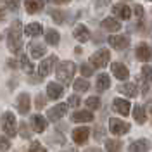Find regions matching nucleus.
<instances>
[{
  "label": "nucleus",
  "instance_id": "obj_31",
  "mask_svg": "<svg viewBox=\"0 0 152 152\" xmlns=\"http://www.w3.org/2000/svg\"><path fill=\"white\" fill-rule=\"evenodd\" d=\"M85 104H86V107H88L90 111H95V109L100 107V97H88Z\"/></svg>",
  "mask_w": 152,
  "mask_h": 152
},
{
  "label": "nucleus",
  "instance_id": "obj_41",
  "mask_svg": "<svg viewBox=\"0 0 152 152\" xmlns=\"http://www.w3.org/2000/svg\"><path fill=\"white\" fill-rule=\"evenodd\" d=\"M7 7H10V9H18L19 0H7Z\"/></svg>",
  "mask_w": 152,
  "mask_h": 152
},
{
  "label": "nucleus",
  "instance_id": "obj_28",
  "mask_svg": "<svg viewBox=\"0 0 152 152\" xmlns=\"http://www.w3.org/2000/svg\"><path fill=\"white\" fill-rule=\"evenodd\" d=\"M19 64H21V67H23V71H26V73H33V64H31V61H29L28 56L21 54V56H19Z\"/></svg>",
  "mask_w": 152,
  "mask_h": 152
},
{
  "label": "nucleus",
  "instance_id": "obj_30",
  "mask_svg": "<svg viewBox=\"0 0 152 152\" xmlns=\"http://www.w3.org/2000/svg\"><path fill=\"white\" fill-rule=\"evenodd\" d=\"M105 149H107V152H119L121 151V142L119 140H107V143H105Z\"/></svg>",
  "mask_w": 152,
  "mask_h": 152
},
{
  "label": "nucleus",
  "instance_id": "obj_5",
  "mask_svg": "<svg viewBox=\"0 0 152 152\" xmlns=\"http://www.w3.org/2000/svg\"><path fill=\"white\" fill-rule=\"evenodd\" d=\"M109 130L113 135H124V133L130 132V124L118 119V118H111L109 119Z\"/></svg>",
  "mask_w": 152,
  "mask_h": 152
},
{
  "label": "nucleus",
  "instance_id": "obj_2",
  "mask_svg": "<svg viewBox=\"0 0 152 152\" xmlns=\"http://www.w3.org/2000/svg\"><path fill=\"white\" fill-rule=\"evenodd\" d=\"M76 73V64L71 62V61H64V62H59V66L56 69L57 80L64 85H69L73 81V76Z\"/></svg>",
  "mask_w": 152,
  "mask_h": 152
},
{
  "label": "nucleus",
  "instance_id": "obj_9",
  "mask_svg": "<svg viewBox=\"0 0 152 152\" xmlns=\"http://www.w3.org/2000/svg\"><path fill=\"white\" fill-rule=\"evenodd\" d=\"M88 135H90L88 128H86V126H80V128L73 130V140H75L78 145H83V143H86V140H88Z\"/></svg>",
  "mask_w": 152,
  "mask_h": 152
},
{
  "label": "nucleus",
  "instance_id": "obj_40",
  "mask_svg": "<svg viewBox=\"0 0 152 152\" xmlns=\"http://www.w3.org/2000/svg\"><path fill=\"white\" fill-rule=\"evenodd\" d=\"M135 14H137V18H143V7L142 5H135Z\"/></svg>",
  "mask_w": 152,
  "mask_h": 152
},
{
  "label": "nucleus",
  "instance_id": "obj_15",
  "mask_svg": "<svg viewBox=\"0 0 152 152\" xmlns=\"http://www.w3.org/2000/svg\"><path fill=\"white\" fill-rule=\"evenodd\" d=\"M31 128H33L37 133L45 132V128H47V121H45V118L40 116V114H35V116L31 118Z\"/></svg>",
  "mask_w": 152,
  "mask_h": 152
},
{
  "label": "nucleus",
  "instance_id": "obj_33",
  "mask_svg": "<svg viewBox=\"0 0 152 152\" xmlns=\"http://www.w3.org/2000/svg\"><path fill=\"white\" fill-rule=\"evenodd\" d=\"M48 12H50V16L54 18V21H56V23H59V24H62V23H64V14H62L61 10L50 9V10H48Z\"/></svg>",
  "mask_w": 152,
  "mask_h": 152
},
{
  "label": "nucleus",
  "instance_id": "obj_36",
  "mask_svg": "<svg viewBox=\"0 0 152 152\" xmlns=\"http://www.w3.org/2000/svg\"><path fill=\"white\" fill-rule=\"evenodd\" d=\"M9 149H10V142H9V138H4V137L0 135V151L5 152V151H9Z\"/></svg>",
  "mask_w": 152,
  "mask_h": 152
},
{
  "label": "nucleus",
  "instance_id": "obj_39",
  "mask_svg": "<svg viewBox=\"0 0 152 152\" xmlns=\"http://www.w3.org/2000/svg\"><path fill=\"white\" fill-rule=\"evenodd\" d=\"M67 104L73 105V107H78V105H80V99H78L76 95H71V97H69V100H67Z\"/></svg>",
  "mask_w": 152,
  "mask_h": 152
},
{
  "label": "nucleus",
  "instance_id": "obj_20",
  "mask_svg": "<svg viewBox=\"0 0 152 152\" xmlns=\"http://www.w3.org/2000/svg\"><path fill=\"white\" fill-rule=\"evenodd\" d=\"M43 5H45V0H26L24 2V7L28 10L29 14H37L40 10L43 9Z\"/></svg>",
  "mask_w": 152,
  "mask_h": 152
},
{
  "label": "nucleus",
  "instance_id": "obj_35",
  "mask_svg": "<svg viewBox=\"0 0 152 152\" xmlns=\"http://www.w3.org/2000/svg\"><path fill=\"white\" fill-rule=\"evenodd\" d=\"M80 71H81V75L85 76V78H88V76L94 75V67L90 66V64H83V66L80 67Z\"/></svg>",
  "mask_w": 152,
  "mask_h": 152
},
{
  "label": "nucleus",
  "instance_id": "obj_3",
  "mask_svg": "<svg viewBox=\"0 0 152 152\" xmlns=\"http://www.w3.org/2000/svg\"><path fill=\"white\" fill-rule=\"evenodd\" d=\"M0 128L4 130L5 135L9 137H14L18 133V128H16V118L12 113H4L2 118H0Z\"/></svg>",
  "mask_w": 152,
  "mask_h": 152
},
{
  "label": "nucleus",
  "instance_id": "obj_42",
  "mask_svg": "<svg viewBox=\"0 0 152 152\" xmlns=\"http://www.w3.org/2000/svg\"><path fill=\"white\" fill-rule=\"evenodd\" d=\"M37 107H38V109H42V107H43V95H42V94L37 95Z\"/></svg>",
  "mask_w": 152,
  "mask_h": 152
},
{
  "label": "nucleus",
  "instance_id": "obj_43",
  "mask_svg": "<svg viewBox=\"0 0 152 152\" xmlns=\"http://www.w3.org/2000/svg\"><path fill=\"white\" fill-rule=\"evenodd\" d=\"M85 152H100V151H99L97 147H90V149H86Z\"/></svg>",
  "mask_w": 152,
  "mask_h": 152
},
{
  "label": "nucleus",
  "instance_id": "obj_21",
  "mask_svg": "<svg viewBox=\"0 0 152 152\" xmlns=\"http://www.w3.org/2000/svg\"><path fill=\"white\" fill-rule=\"evenodd\" d=\"M149 149H151V142H149V140H145V138H142V140L133 142L132 145H130V149H128V151H130V152H149Z\"/></svg>",
  "mask_w": 152,
  "mask_h": 152
},
{
  "label": "nucleus",
  "instance_id": "obj_46",
  "mask_svg": "<svg viewBox=\"0 0 152 152\" xmlns=\"http://www.w3.org/2000/svg\"><path fill=\"white\" fill-rule=\"evenodd\" d=\"M149 113L152 114V102H149Z\"/></svg>",
  "mask_w": 152,
  "mask_h": 152
},
{
  "label": "nucleus",
  "instance_id": "obj_19",
  "mask_svg": "<svg viewBox=\"0 0 152 152\" xmlns=\"http://www.w3.org/2000/svg\"><path fill=\"white\" fill-rule=\"evenodd\" d=\"M62 94H64V88L59 85V83H48V85H47V95H48V99L57 100V99H59Z\"/></svg>",
  "mask_w": 152,
  "mask_h": 152
},
{
  "label": "nucleus",
  "instance_id": "obj_23",
  "mask_svg": "<svg viewBox=\"0 0 152 152\" xmlns=\"http://www.w3.org/2000/svg\"><path fill=\"white\" fill-rule=\"evenodd\" d=\"M118 90H119L123 95H126V97H137V94H138L135 83H123V85H119Z\"/></svg>",
  "mask_w": 152,
  "mask_h": 152
},
{
  "label": "nucleus",
  "instance_id": "obj_12",
  "mask_svg": "<svg viewBox=\"0 0 152 152\" xmlns=\"http://www.w3.org/2000/svg\"><path fill=\"white\" fill-rule=\"evenodd\" d=\"M113 107H114V111H118L121 116H128L130 109H132V104L128 100H124V99H114Z\"/></svg>",
  "mask_w": 152,
  "mask_h": 152
},
{
  "label": "nucleus",
  "instance_id": "obj_14",
  "mask_svg": "<svg viewBox=\"0 0 152 152\" xmlns=\"http://www.w3.org/2000/svg\"><path fill=\"white\" fill-rule=\"evenodd\" d=\"M29 105H31V99L28 94H21L18 97V111L21 114H28Z\"/></svg>",
  "mask_w": 152,
  "mask_h": 152
},
{
  "label": "nucleus",
  "instance_id": "obj_6",
  "mask_svg": "<svg viewBox=\"0 0 152 152\" xmlns=\"http://www.w3.org/2000/svg\"><path fill=\"white\" fill-rule=\"evenodd\" d=\"M107 42L116 50H124V48L130 45V38L124 37V35H111V37L107 38Z\"/></svg>",
  "mask_w": 152,
  "mask_h": 152
},
{
  "label": "nucleus",
  "instance_id": "obj_37",
  "mask_svg": "<svg viewBox=\"0 0 152 152\" xmlns=\"http://www.w3.org/2000/svg\"><path fill=\"white\" fill-rule=\"evenodd\" d=\"M29 152H47V151H45V147L40 142H33L31 147H29Z\"/></svg>",
  "mask_w": 152,
  "mask_h": 152
},
{
  "label": "nucleus",
  "instance_id": "obj_13",
  "mask_svg": "<svg viewBox=\"0 0 152 152\" xmlns=\"http://www.w3.org/2000/svg\"><path fill=\"white\" fill-rule=\"evenodd\" d=\"M135 54H137V59H140L143 62H147V61H151L152 57V48L147 45V43H140L137 50H135Z\"/></svg>",
  "mask_w": 152,
  "mask_h": 152
},
{
  "label": "nucleus",
  "instance_id": "obj_8",
  "mask_svg": "<svg viewBox=\"0 0 152 152\" xmlns=\"http://www.w3.org/2000/svg\"><path fill=\"white\" fill-rule=\"evenodd\" d=\"M67 113V104H59L54 105L50 111H48V119L50 121H59L61 118H64Z\"/></svg>",
  "mask_w": 152,
  "mask_h": 152
},
{
  "label": "nucleus",
  "instance_id": "obj_29",
  "mask_svg": "<svg viewBox=\"0 0 152 152\" xmlns=\"http://www.w3.org/2000/svg\"><path fill=\"white\" fill-rule=\"evenodd\" d=\"M88 86H90V83L86 81L85 78H80V80H76L75 83H73V88H75L76 92H86Z\"/></svg>",
  "mask_w": 152,
  "mask_h": 152
},
{
  "label": "nucleus",
  "instance_id": "obj_4",
  "mask_svg": "<svg viewBox=\"0 0 152 152\" xmlns=\"http://www.w3.org/2000/svg\"><path fill=\"white\" fill-rule=\"evenodd\" d=\"M109 59H111L109 50L100 48V50H97L94 56L90 57V64H92L94 67H105L107 64H109Z\"/></svg>",
  "mask_w": 152,
  "mask_h": 152
},
{
  "label": "nucleus",
  "instance_id": "obj_27",
  "mask_svg": "<svg viewBox=\"0 0 152 152\" xmlns=\"http://www.w3.org/2000/svg\"><path fill=\"white\" fill-rule=\"evenodd\" d=\"M59 40H61L59 31H56V29H47L45 31V42H47L48 45H57Z\"/></svg>",
  "mask_w": 152,
  "mask_h": 152
},
{
  "label": "nucleus",
  "instance_id": "obj_26",
  "mask_svg": "<svg viewBox=\"0 0 152 152\" xmlns=\"http://www.w3.org/2000/svg\"><path fill=\"white\" fill-rule=\"evenodd\" d=\"M109 86H111V78L105 75V73L99 75V78H97V90L104 92V90H107Z\"/></svg>",
  "mask_w": 152,
  "mask_h": 152
},
{
  "label": "nucleus",
  "instance_id": "obj_47",
  "mask_svg": "<svg viewBox=\"0 0 152 152\" xmlns=\"http://www.w3.org/2000/svg\"><path fill=\"white\" fill-rule=\"evenodd\" d=\"M151 2H152V0H151Z\"/></svg>",
  "mask_w": 152,
  "mask_h": 152
},
{
  "label": "nucleus",
  "instance_id": "obj_45",
  "mask_svg": "<svg viewBox=\"0 0 152 152\" xmlns=\"http://www.w3.org/2000/svg\"><path fill=\"white\" fill-rule=\"evenodd\" d=\"M5 18V14H4V10H0V19H4Z\"/></svg>",
  "mask_w": 152,
  "mask_h": 152
},
{
  "label": "nucleus",
  "instance_id": "obj_11",
  "mask_svg": "<svg viewBox=\"0 0 152 152\" xmlns=\"http://www.w3.org/2000/svg\"><path fill=\"white\" fill-rule=\"evenodd\" d=\"M73 37H75L78 42L85 43V42H88V38H90V31H88V28L83 26V24H76L75 29H73Z\"/></svg>",
  "mask_w": 152,
  "mask_h": 152
},
{
  "label": "nucleus",
  "instance_id": "obj_18",
  "mask_svg": "<svg viewBox=\"0 0 152 152\" xmlns=\"http://www.w3.org/2000/svg\"><path fill=\"white\" fill-rule=\"evenodd\" d=\"M111 71H113V75L118 78V80H126L128 78V67L121 64V62H114L113 66H111Z\"/></svg>",
  "mask_w": 152,
  "mask_h": 152
},
{
  "label": "nucleus",
  "instance_id": "obj_24",
  "mask_svg": "<svg viewBox=\"0 0 152 152\" xmlns=\"http://www.w3.org/2000/svg\"><path fill=\"white\" fill-rule=\"evenodd\" d=\"M24 33H26L28 37H40V35L43 33V28H42L40 23H31V24H28V26L24 28Z\"/></svg>",
  "mask_w": 152,
  "mask_h": 152
},
{
  "label": "nucleus",
  "instance_id": "obj_22",
  "mask_svg": "<svg viewBox=\"0 0 152 152\" xmlns=\"http://www.w3.org/2000/svg\"><path fill=\"white\" fill-rule=\"evenodd\" d=\"M102 28L107 29V31H111V33H116V31L121 29V23L114 18H105L104 21H102Z\"/></svg>",
  "mask_w": 152,
  "mask_h": 152
},
{
  "label": "nucleus",
  "instance_id": "obj_34",
  "mask_svg": "<svg viewBox=\"0 0 152 152\" xmlns=\"http://www.w3.org/2000/svg\"><path fill=\"white\" fill-rule=\"evenodd\" d=\"M142 76H143V80H145L147 83H152V67L151 66H143L142 67Z\"/></svg>",
  "mask_w": 152,
  "mask_h": 152
},
{
  "label": "nucleus",
  "instance_id": "obj_38",
  "mask_svg": "<svg viewBox=\"0 0 152 152\" xmlns=\"http://www.w3.org/2000/svg\"><path fill=\"white\" fill-rule=\"evenodd\" d=\"M104 135H105V130L102 126H97V128H95V138H97V140L104 138Z\"/></svg>",
  "mask_w": 152,
  "mask_h": 152
},
{
  "label": "nucleus",
  "instance_id": "obj_7",
  "mask_svg": "<svg viewBox=\"0 0 152 152\" xmlns=\"http://www.w3.org/2000/svg\"><path fill=\"white\" fill-rule=\"evenodd\" d=\"M56 64H57V57L56 56H50V57H47L45 61H42V64H40V67H38L40 76H48L50 73H52V69H54Z\"/></svg>",
  "mask_w": 152,
  "mask_h": 152
},
{
  "label": "nucleus",
  "instance_id": "obj_32",
  "mask_svg": "<svg viewBox=\"0 0 152 152\" xmlns=\"http://www.w3.org/2000/svg\"><path fill=\"white\" fill-rule=\"evenodd\" d=\"M18 132H19V135H21L23 138H29V137H31V132H29V128H28L26 123H19Z\"/></svg>",
  "mask_w": 152,
  "mask_h": 152
},
{
  "label": "nucleus",
  "instance_id": "obj_10",
  "mask_svg": "<svg viewBox=\"0 0 152 152\" xmlns=\"http://www.w3.org/2000/svg\"><path fill=\"white\" fill-rule=\"evenodd\" d=\"M113 14L119 19H130L132 18V9L126 4H116L113 7Z\"/></svg>",
  "mask_w": 152,
  "mask_h": 152
},
{
  "label": "nucleus",
  "instance_id": "obj_16",
  "mask_svg": "<svg viewBox=\"0 0 152 152\" xmlns=\"http://www.w3.org/2000/svg\"><path fill=\"white\" fill-rule=\"evenodd\" d=\"M28 52H29V56L33 57V59H40V57H43L45 56V45H42V43H29L28 45Z\"/></svg>",
  "mask_w": 152,
  "mask_h": 152
},
{
  "label": "nucleus",
  "instance_id": "obj_44",
  "mask_svg": "<svg viewBox=\"0 0 152 152\" xmlns=\"http://www.w3.org/2000/svg\"><path fill=\"white\" fill-rule=\"evenodd\" d=\"M52 2H56V4H67V2H71V0H52Z\"/></svg>",
  "mask_w": 152,
  "mask_h": 152
},
{
  "label": "nucleus",
  "instance_id": "obj_17",
  "mask_svg": "<svg viewBox=\"0 0 152 152\" xmlns=\"http://www.w3.org/2000/svg\"><path fill=\"white\" fill-rule=\"evenodd\" d=\"M71 121L75 123H86V121H94V114L90 111H76L71 116Z\"/></svg>",
  "mask_w": 152,
  "mask_h": 152
},
{
  "label": "nucleus",
  "instance_id": "obj_1",
  "mask_svg": "<svg viewBox=\"0 0 152 152\" xmlns=\"http://www.w3.org/2000/svg\"><path fill=\"white\" fill-rule=\"evenodd\" d=\"M7 47L12 54H18L23 48V29H21V21H14L7 31Z\"/></svg>",
  "mask_w": 152,
  "mask_h": 152
},
{
  "label": "nucleus",
  "instance_id": "obj_25",
  "mask_svg": "<svg viewBox=\"0 0 152 152\" xmlns=\"http://www.w3.org/2000/svg\"><path fill=\"white\" fill-rule=\"evenodd\" d=\"M133 118H135V121L137 123H140V124H143L145 123V119H147V114H145V109H143L142 105H135L133 107Z\"/></svg>",
  "mask_w": 152,
  "mask_h": 152
}]
</instances>
